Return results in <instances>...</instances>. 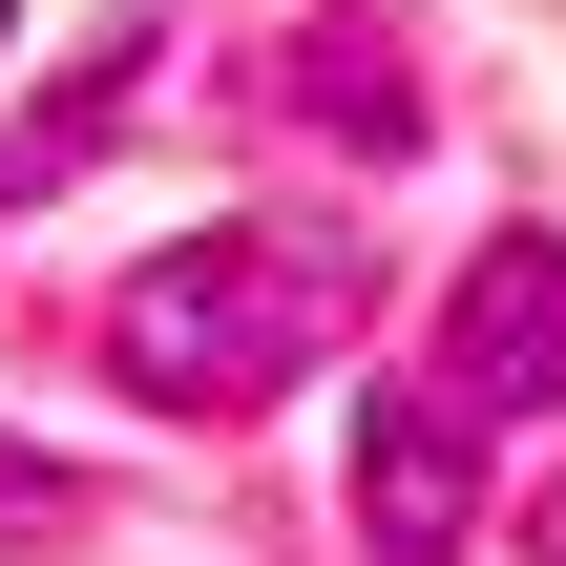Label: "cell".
Masks as SVG:
<instances>
[{
  "label": "cell",
  "mask_w": 566,
  "mask_h": 566,
  "mask_svg": "<svg viewBox=\"0 0 566 566\" xmlns=\"http://www.w3.org/2000/svg\"><path fill=\"white\" fill-rule=\"evenodd\" d=\"M357 546L378 566H462L483 546V420L441 378H378L357 399Z\"/></svg>",
  "instance_id": "cell-2"
},
{
  "label": "cell",
  "mask_w": 566,
  "mask_h": 566,
  "mask_svg": "<svg viewBox=\"0 0 566 566\" xmlns=\"http://www.w3.org/2000/svg\"><path fill=\"white\" fill-rule=\"evenodd\" d=\"M0 21H21V0H0Z\"/></svg>",
  "instance_id": "cell-7"
},
{
  "label": "cell",
  "mask_w": 566,
  "mask_h": 566,
  "mask_svg": "<svg viewBox=\"0 0 566 566\" xmlns=\"http://www.w3.org/2000/svg\"><path fill=\"white\" fill-rule=\"evenodd\" d=\"M336 336H357V231H294V210L273 231H189V252H147L105 294V378L168 399V420H252Z\"/></svg>",
  "instance_id": "cell-1"
},
{
  "label": "cell",
  "mask_w": 566,
  "mask_h": 566,
  "mask_svg": "<svg viewBox=\"0 0 566 566\" xmlns=\"http://www.w3.org/2000/svg\"><path fill=\"white\" fill-rule=\"evenodd\" d=\"M42 525H84V483H63L42 441H0V546H42Z\"/></svg>",
  "instance_id": "cell-6"
},
{
  "label": "cell",
  "mask_w": 566,
  "mask_h": 566,
  "mask_svg": "<svg viewBox=\"0 0 566 566\" xmlns=\"http://www.w3.org/2000/svg\"><path fill=\"white\" fill-rule=\"evenodd\" d=\"M441 399H462V420L566 399V252L546 231H483V252H462V294H441Z\"/></svg>",
  "instance_id": "cell-3"
},
{
  "label": "cell",
  "mask_w": 566,
  "mask_h": 566,
  "mask_svg": "<svg viewBox=\"0 0 566 566\" xmlns=\"http://www.w3.org/2000/svg\"><path fill=\"white\" fill-rule=\"evenodd\" d=\"M126 105H147V21H126V42H84V84L0 126V210H21V189H63V168H105V147H126Z\"/></svg>",
  "instance_id": "cell-5"
},
{
  "label": "cell",
  "mask_w": 566,
  "mask_h": 566,
  "mask_svg": "<svg viewBox=\"0 0 566 566\" xmlns=\"http://www.w3.org/2000/svg\"><path fill=\"white\" fill-rule=\"evenodd\" d=\"M273 126H315V147H378V168H399V147H420V63H399V21H357V0H336V21H294V42H273Z\"/></svg>",
  "instance_id": "cell-4"
}]
</instances>
